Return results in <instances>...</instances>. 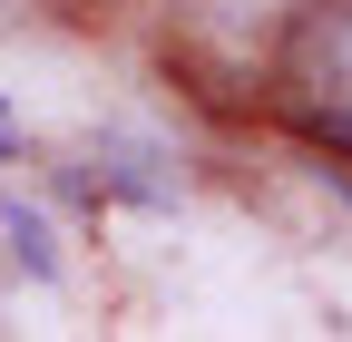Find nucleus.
Here are the masks:
<instances>
[{"label":"nucleus","mask_w":352,"mask_h":342,"mask_svg":"<svg viewBox=\"0 0 352 342\" xmlns=\"http://www.w3.org/2000/svg\"><path fill=\"white\" fill-rule=\"evenodd\" d=\"M0 235H10V244L30 254V264H39V274H50V264H59V254H50V225H39V216H30V205H0Z\"/></svg>","instance_id":"1"},{"label":"nucleus","mask_w":352,"mask_h":342,"mask_svg":"<svg viewBox=\"0 0 352 342\" xmlns=\"http://www.w3.org/2000/svg\"><path fill=\"white\" fill-rule=\"evenodd\" d=\"M10 147H20V108L0 98V157H10Z\"/></svg>","instance_id":"2"}]
</instances>
